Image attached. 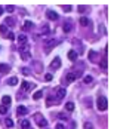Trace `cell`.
<instances>
[{"label":"cell","mask_w":117,"mask_h":129,"mask_svg":"<svg viewBox=\"0 0 117 129\" xmlns=\"http://www.w3.org/2000/svg\"><path fill=\"white\" fill-rule=\"evenodd\" d=\"M19 52H21V58H22L24 61L31 58V55H30V48H28V46H24V45H21V48H19Z\"/></svg>","instance_id":"cell-1"},{"label":"cell","mask_w":117,"mask_h":129,"mask_svg":"<svg viewBox=\"0 0 117 129\" xmlns=\"http://www.w3.org/2000/svg\"><path fill=\"white\" fill-rule=\"evenodd\" d=\"M96 105H98V108H99L101 111H105L107 107H108V101H107V98H105V97H99Z\"/></svg>","instance_id":"cell-2"},{"label":"cell","mask_w":117,"mask_h":129,"mask_svg":"<svg viewBox=\"0 0 117 129\" xmlns=\"http://www.w3.org/2000/svg\"><path fill=\"white\" fill-rule=\"evenodd\" d=\"M34 120H36V123H37L40 128H45V126L47 125V120H46L40 113H36V114H34Z\"/></svg>","instance_id":"cell-3"},{"label":"cell","mask_w":117,"mask_h":129,"mask_svg":"<svg viewBox=\"0 0 117 129\" xmlns=\"http://www.w3.org/2000/svg\"><path fill=\"white\" fill-rule=\"evenodd\" d=\"M55 92H56V94H55V98H56L58 101H61V100L65 97V94H67V91H65L64 88H61V86H58V88L55 89Z\"/></svg>","instance_id":"cell-4"},{"label":"cell","mask_w":117,"mask_h":129,"mask_svg":"<svg viewBox=\"0 0 117 129\" xmlns=\"http://www.w3.org/2000/svg\"><path fill=\"white\" fill-rule=\"evenodd\" d=\"M59 42L56 40V39H53V40H50V42H46L45 43V52H50L53 48H55V45H58Z\"/></svg>","instance_id":"cell-5"},{"label":"cell","mask_w":117,"mask_h":129,"mask_svg":"<svg viewBox=\"0 0 117 129\" xmlns=\"http://www.w3.org/2000/svg\"><path fill=\"white\" fill-rule=\"evenodd\" d=\"M59 67H61V58L56 56V58H53V61L50 62V68H52V70H56V68H59Z\"/></svg>","instance_id":"cell-6"},{"label":"cell","mask_w":117,"mask_h":129,"mask_svg":"<svg viewBox=\"0 0 117 129\" xmlns=\"http://www.w3.org/2000/svg\"><path fill=\"white\" fill-rule=\"evenodd\" d=\"M46 16H47L49 19H52V21H56V19L59 18V15H58V13H56L55 10H50V9H49V10L46 12Z\"/></svg>","instance_id":"cell-7"},{"label":"cell","mask_w":117,"mask_h":129,"mask_svg":"<svg viewBox=\"0 0 117 129\" xmlns=\"http://www.w3.org/2000/svg\"><path fill=\"white\" fill-rule=\"evenodd\" d=\"M71 28H73V21H65V22H64V25H62L64 33H70V31H71Z\"/></svg>","instance_id":"cell-8"},{"label":"cell","mask_w":117,"mask_h":129,"mask_svg":"<svg viewBox=\"0 0 117 129\" xmlns=\"http://www.w3.org/2000/svg\"><path fill=\"white\" fill-rule=\"evenodd\" d=\"M16 113H18V116H25V114L28 113V110H27L25 105H19L18 110H16Z\"/></svg>","instance_id":"cell-9"},{"label":"cell","mask_w":117,"mask_h":129,"mask_svg":"<svg viewBox=\"0 0 117 129\" xmlns=\"http://www.w3.org/2000/svg\"><path fill=\"white\" fill-rule=\"evenodd\" d=\"M9 71H10V67L7 64H0V73L1 74H7Z\"/></svg>","instance_id":"cell-10"},{"label":"cell","mask_w":117,"mask_h":129,"mask_svg":"<svg viewBox=\"0 0 117 129\" xmlns=\"http://www.w3.org/2000/svg\"><path fill=\"white\" fill-rule=\"evenodd\" d=\"M88 56H89V61H91V62H95L96 58H98V53H96L95 51H89V55H88Z\"/></svg>","instance_id":"cell-11"},{"label":"cell","mask_w":117,"mask_h":129,"mask_svg":"<svg viewBox=\"0 0 117 129\" xmlns=\"http://www.w3.org/2000/svg\"><path fill=\"white\" fill-rule=\"evenodd\" d=\"M76 79H77V77H76V74H74V73H68V74H67V77H65L67 83H73Z\"/></svg>","instance_id":"cell-12"},{"label":"cell","mask_w":117,"mask_h":129,"mask_svg":"<svg viewBox=\"0 0 117 129\" xmlns=\"http://www.w3.org/2000/svg\"><path fill=\"white\" fill-rule=\"evenodd\" d=\"M1 103H3V105L4 107H7L10 103H12V100H10V97H7V95H4L3 98H1Z\"/></svg>","instance_id":"cell-13"},{"label":"cell","mask_w":117,"mask_h":129,"mask_svg":"<svg viewBox=\"0 0 117 129\" xmlns=\"http://www.w3.org/2000/svg\"><path fill=\"white\" fill-rule=\"evenodd\" d=\"M31 28H33V22L31 21H25L24 25H22V30L25 31V30H31Z\"/></svg>","instance_id":"cell-14"},{"label":"cell","mask_w":117,"mask_h":129,"mask_svg":"<svg viewBox=\"0 0 117 129\" xmlns=\"http://www.w3.org/2000/svg\"><path fill=\"white\" fill-rule=\"evenodd\" d=\"M68 59L76 61V59H77V52H76V51H70V52H68Z\"/></svg>","instance_id":"cell-15"},{"label":"cell","mask_w":117,"mask_h":129,"mask_svg":"<svg viewBox=\"0 0 117 129\" xmlns=\"http://www.w3.org/2000/svg\"><path fill=\"white\" fill-rule=\"evenodd\" d=\"M7 85H9V86H15V85H18V77H15V76L10 77V79L7 80Z\"/></svg>","instance_id":"cell-16"},{"label":"cell","mask_w":117,"mask_h":129,"mask_svg":"<svg viewBox=\"0 0 117 129\" xmlns=\"http://www.w3.org/2000/svg\"><path fill=\"white\" fill-rule=\"evenodd\" d=\"M53 103H58V100H56V98H55L53 95H50V97H49V98L46 100V104H47V107H49V105H52Z\"/></svg>","instance_id":"cell-17"},{"label":"cell","mask_w":117,"mask_h":129,"mask_svg":"<svg viewBox=\"0 0 117 129\" xmlns=\"http://www.w3.org/2000/svg\"><path fill=\"white\" fill-rule=\"evenodd\" d=\"M21 128H22V129H30V122H28L27 119L21 120Z\"/></svg>","instance_id":"cell-18"},{"label":"cell","mask_w":117,"mask_h":129,"mask_svg":"<svg viewBox=\"0 0 117 129\" xmlns=\"http://www.w3.org/2000/svg\"><path fill=\"white\" fill-rule=\"evenodd\" d=\"M89 22H91V21H89L88 18H85V16H82V18H80V25L88 27V25H89Z\"/></svg>","instance_id":"cell-19"},{"label":"cell","mask_w":117,"mask_h":129,"mask_svg":"<svg viewBox=\"0 0 117 129\" xmlns=\"http://www.w3.org/2000/svg\"><path fill=\"white\" fill-rule=\"evenodd\" d=\"M18 40H19V43H21V45H24V43H27V36H25V34H19Z\"/></svg>","instance_id":"cell-20"},{"label":"cell","mask_w":117,"mask_h":129,"mask_svg":"<svg viewBox=\"0 0 117 129\" xmlns=\"http://www.w3.org/2000/svg\"><path fill=\"white\" fill-rule=\"evenodd\" d=\"M42 97H43V92H42V91H37V92L33 95V100H36V101H37V100H40Z\"/></svg>","instance_id":"cell-21"},{"label":"cell","mask_w":117,"mask_h":129,"mask_svg":"<svg viewBox=\"0 0 117 129\" xmlns=\"http://www.w3.org/2000/svg\"><path fill=\"white\" fill-rule=\"evenodd\" d=\"M65 110L67 111H73L74 110V103H67L65 104Z\"/></svg>","instance_id":"cell-22"},{"label":"cell","mask_w":117,"mask_h":129,"mask_svg":"<svg viewBox=\"0 0 117 129\" xmlns=\"http://www.w3.org/2000/svg\"><path fill=\"white\" fill-rule=\"evenodd\" d=\"M21 88H22L24 91H27V89H30V88H33V85H30L28 82H22V85H21Z\"/></svg>","instance_id":"cell-23"},{"label":"cell","mask_w":117,"mask_h":129,"mask_svg":"<svg viewBox=\"0 0 117 129\" xmlns=\"http://www.w3.org/2000/svg\"><path fill=\"white\" fill-rule=\"evenodd\" d=\"M4 22H6V25H9V27H10V25H15V21H13L12 18H6Z\"/></svg>","instance_id":"cell-24"},{"label":"cell","mask_w":117,"mask_h":129,"mask_svg":"<svg viewBox=\"0 0 117 129\" xmlns=\"http://www.w3.org/2000/svg\"><path fill=\"white\" fill-rule=\"evenodd\" d=\"M101 67H102V70H107V58L101 59Z\"/></svg>","instance_id":"cell-25"},{"label":"cell","mask_w":117,"mask_h":129,"mask_svg":"<svg viewBox=\"0 0 117 129\" xmlns=\"http://www.w3.org/2000/svg\"><path fill=\"white\" fill-rule=\"evenodd\" d=\"M6 126L7 128H13V120L12 119H6Z\"/></svg>","instance_id":"cell-26"},{"label":"cell","mask_w":117,"mask_h":129,"mask_svg":"<svg viewBox=\"0 0 117 129\" xmlns=\"http://www.w3.org/2000/svg\"><path fill=\"white\" fill-rule=\"evenodd\" d=\"M6 10H7L9 13H13V10H15V7H13L12 4H9V6H6Z\"/></svg>","instance_id":"cell-27"},{"label":"cell","mask_w":117,"mask_h":129,"mask_svg":"<svg viewBox=\"0 0 117 129\" xmlns=\"http://www.w3.org/2000/svg\"><path fill=\"white\" fill-rule=\"evenodd\" d=\"M49 33V27L47 25H43V28H42V34H47Z\"/></svg>","instance_id":"cell-28"},{"label":"cell","mask_w":117,"mask_h":129,"mask_svg":"<svg viewBox=\"0 0 117 129\" xmlns=\"http://www.w3.org/2000/svg\"><path fill=\"white\" fill-rule=\"evenodd\" d=\"M0 33L7 34V28H6V25H0Z\"/></svg>","instance_id":"cell-29"},{"label":"cell","mask_w":117,"mask_h":129,"mask_svg":"<svg viewBox=\"0 0 117 129\" xmlns=\"http://www.w3.org/2000/svg\"><path fill=\"white\" fill-rule=\"evenodd\" d=\"M62 9H64V12H71V6H68V4H65V6H62Z\"/></svg>","instance_id":"cell-30"},{"label":"cell","mask_w":117,"mask_h":129,"mask_svg":"<svg viewBox=\"0 0 117 129\" xmlns=\"http://www.w3.org/2000/svg\"><path fill=\"white\" fill-rule=\"evenodd\" d=\"M92 80H94L92 76H86V77H85V83H92Z\"/></svg>","instance_id":"cell-31"},{"label":"cell","mask_w":117,"mask_h":129,"mask_svg":"<svg viewBox=\"0 0 117 129\" xmlns=\"http://www.w3.org/2000/svg\"><path fill=\"white\" fill-rule=\"evenodd\" d=\"M7 111V107H4V105H0V114H4Z\"/></svg>","instance_id":"cell-32"},{"label":"cell","mask_w":117,"mask_h":129,"mask_svg":"<svg viewBox=\"0 0 117 129\" xmlns=\"http://www.w3.org/2000/svg\"><path fill=\"white\" fill-rule=\"evenodd\" d=\"M85 129H94V125H92L91 122H86V123H85Z\"/></svg>","instance_id":"cell-33"},{"label":"cell","mask_w":117,"mask_h":129,"mask_svg":"<svg viewBox=\"0 0 117 129\" xmlns=\"http://www.w3.org/2000/svg\"><path fill=\"white\" fill-rule=\"evenodd\" d=\"M6 37H7L9 40H13V39H15V36H13V33H7V34H6Z\"/></svg>","instance_id":"cell-34"},{"label":"cell","mask_w":117,"mask_h":129,"mask_svg":"<svg viewBox=\"0 0 117 129\" xmlns=\"http://www.w3.org/2000/svg\"><path fill=\"white\" fill-rule=\"evenodd\" d=\"M45 79H46V80H47V82H50V80H52V79H53V76H52V74H49V73H47V74H46V76H45Z\"/></svg>","instance_id":"cell-35"},{"label":"cell","mask_w":117,"mask_h":129,"mask_svg":"<svg viewBox=\"0 0 117 129\" xmlns=\"http://www.w3.org/2000/svg\"><path fill=\"white\" fill-rule=\"evenodd\" d=\"M21 71H22V73H24L25 76H28V74H30V71H28V68H25V67H24V68H21Z\"/></svg>","instance_id":"cell-36"},{"label":"cell","mask_w":117,"mask_h":129,"mask_svg":"<svg viewBox=\"0 0 117 129\" xmlns=\"http://www.w3.org/2000/svg\"><path fill=\"white\" fill-rule=\"evenodd\" d=\"M58 117H59V119H61V120H67V119H68V117H67V116H65V114H64V113H61V114H59V116H58Z\"/></svg>","instance_id":"cell-37"},{"label":"cell","mask_w":117,"mask_h":129,"mask_svg":"<svg viewBox=\"0 0 117 129\" xmlns=\"http://www.w3.org/2000/svg\"><path fill=\"white\" fill-rule=\"evenodd\" d=\"M99 28H101V33L105 34V28H104V25H99Z\"/></svg>","instance_id":"cell-38"},{"label":"cell","mask_w":117,"mask_h":129,"mask_svg":"<svg viewBox=\"0 0 117 129\" xmlns=\"http://www.w3.org/2000/svg\"><path fill=\"white\" fill-rule=\"evenodd\" d=\"M56 129H65V128H64V126H62L61 123H58V125H56Z\"/></svg>","instance_id":"cell-39"},{"label":"cell","mask_w":117,"mask_h":129,"mask_svg":"<svg viewBox=\"0 0 117 129\" xmlns=\"http://www.w3.org/2000/svg\"><path fill=\"white\" fill-rule=\"evenodd\" d=\"M79 12H85V7L83 6H79Z\"/></svg>","instance_id":"cell-40"},{"label":"cell","mask_w":117,"mask_h":129,"mask_svg":"<svg viewBox=\"0 0 117 129\" xmlns=\"http://www.w3.org/2000/svg\"><path fill=\"white\" fill-rule=\"evenodd\" d=\"M3 12H4V10H3V7H1V6H0V15H1V13H3Z\"/></svg>","instance_id":"cell-41"}]
</instances>
